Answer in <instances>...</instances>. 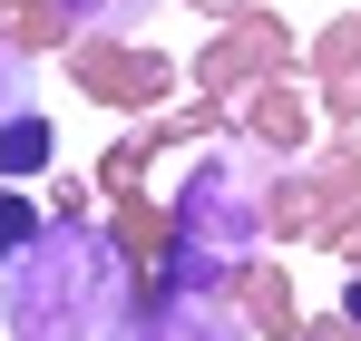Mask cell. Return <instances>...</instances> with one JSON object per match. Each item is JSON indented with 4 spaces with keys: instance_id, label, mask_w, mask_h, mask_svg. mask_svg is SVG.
I'll return each instance as SVG.
<instances>
[{
    "instance_id": "4",
    "label": "cell",
    "mask_w": 361,
    "mask_h": 341,
    "mask_svg": "<svg viewBox=\"0 0 361 341\" xmlns=\"http://www.w3.org/2000/svg\"><path fill=\"white\" fill-rule=\"evenodd\" d=\"M49 166V117H0V175H39Z\"/></svg>"
},
{
    "instance_id": "3",
    "label": "cell",
    "mask_w": 361,
    "mask_h": 341,
    "mask_svg": "<svg viewBox=\"0 0 361 341\" xmlns=\"http://www.w3.org/2000/svg\"><path fill=\"white\" fill-rule=\"evenodd\" d=\"M137 341H254V332H244L235 302H215V292H157V312L137 322Z\"/></svg>"
},
{
    "instance_id": "2",
    "label": "cell",
    "mask_w": 361,
    "mask_h": 341,
    "mask_svg": "<svg viewBox=\"0 0 361 341\" xmlns=\"http://www.w3.org/2000/svg\"><path fill=\"white\" fill-rule=\"evenodd\" d=\"M264 244V166L244 147L195 156V175L176 185V254H166V292H205L215 273H235Z\"/></svg>"
},
{
    "instance_id": "5",
    "label": "cell",
    "mask_w": 361,
    "mask_h": 341,
    "mask_svg": "<svg viewBox=\"0 0 361 341\" xmlns=\"http://www.w3.org/2000/svg\"><path fill=\"white\" fill-rule=\"evenodd\" d=\"M78 30H137V20H157L166 0H59Z\"/></svg>"
},
{
    "instance_id": "6",
    "label": "cell",
    "mask_w": 361,
    "mask_h": 341,
    "mask_svg": "<svg viewBox=\"0 0 361 341\" xmlns=\"http://www.w3.org/2000/svg\"><path fill=\"white\" fill-rule=\"evenodd\" d=\"M20 108H30V58L0 39V117H20Z\"/></svg>"
},
{
    "instance_id": "1",
    "label": "cell",
    "mask_w": 361,
    "mask_h": 341,
    "mask_svg": "<svg viewBox=\"0 0 361 341\" xmlns=\"http://www.w3.org/2000/svg\"><path fill=\"white\" fill-rule=\"evenodd\" d=\"M0 332L10 341H137V273L118 234L59 215L0 254Z\"/></svg>"
},
{
    "instance_id": "7",
    "label": "cell",
    "mask_w": 361,
    "mask_h": 341,
    "mask_svg": "<svg viewBox=\"0 0 361 341\" xmlns=\"http://www.w3.org/2000/svg\"><path fill=\"white\" fill-rule=\"evenodd\" d=\"M30 234H39V215H30L20 195H0V254H10V244H30Z\"/></svg>"
},
{
    "instance_id": "8",
    "label": "cell",
    "mask_w": 361,
    "mask_h": 341,
    "mask_svg": "<svg viewBox=\"0 0 361 341\" xmlns=\"http://www.w3.org/2000/svg\"><path fill=\"white\" fill-rule=\"evenodd\" d=\"M342 302H352V322H361V283H352V292H342Z\"/></svg>"
}]
</instances>
